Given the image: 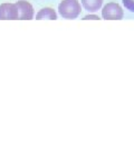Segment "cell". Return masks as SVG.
Segmentation results:
<instances>
[{"label": "cell", "mask_w": 134, "mask_h": 151, "mask_svg": "<svg viewBox=\"0 0 134 151\" xmlns=\"http://www.w3.org/2000/svg\"><path fill=\"white\" fill-rule=\"evenodd\" d=\"M123 1L124 7L128 9V10L134 12V0H122Z\"/></svg>", "instance_id": "obj_7"}, {"label": "cell", "mask_w": 134, "mask_h": 151, "mask_svg": "<svg viewBox=\"0 0 134 151\" xmlns=\"http://www.w3.org/2000/svg\"><path fill=\"white\" fill-rule=\"evenodd\" d=\"M124 16V12L122 7L115 4V2H110L104 6L102 10V17L106 20H120Z\"/></svg>", "instance_id": "obj_2"}, {"label": "cell", "mask_w": 134, "mask_h": 151, "mask_svg": "<svg viewBox=\"0 0 134 151\" xmlns=\"http://www.w3.org/2000/svg\"><path fill=\"white\" fill-rule=\"evenodd\" d=\"M36 19H49V20H55L57 19V14L53 8H43L38 11L36 15Z\"/></svg>", "instance_id": "obj_6"}, {"label": "cell", "mask_w": 134, "mask_h": 151, "mask_svg": "<svg viewBox=\"0 0 134 151\" xmlns=\"http://www.w3.org/2000/svg\"><path fill=\"white\" fill-rule=\"evenodd\" d=\"M19 10V19L21 20H30L34 17V8L28 1H17L16 2Z\"/></svg>", "instance_id": "obj_4"}, {"label": "cell", "mask_w": 134, "mask_h": 151, "mask_svg": "<svg viewBox=\"0 0 134 151\" xmlns=\"http://www.w3.org/2000/svg\"><path fill=\"white\" fill-rule=\"evenodd\" d=\"M58 12L65 19H76L80 14L78 0H63L58 6Z\"/></svg>", "instance_id": "obj_1"}, {"label": "cell", "mask_w": 134, "mask_h": 151, "mask_svg": "<svg viewBox=\"0 0 134 151\" xmlns=\"http://www.w3.org/2000/svg\"><path fill=\"white\" fill-rule=\"evenodd\" d=\"M0 19L2 20H16L19 19V10L16 4H2L0 5Z\"/></svg>", "instance_id": "obj_3"}, {"label": "cell", "mask_w": 134, "mask_h": 151, "mask_svg": "<svg viewBox=\"0 0 134 151\" xmlns=\"http://www.w3.org/2000/svg\"><path fill=\"white\" fill-rule=\"evenodd\" d=\"M84 20H88V19H94V20H98L100 19V17L96 16V15H87V16H85L84 18H83Z\"/></svg>", "instance_id": "obj_8"}, {"label": "cell", "mask_w": 134, "mask_h": 151, "mask_svg": "<svg viewBox=\"0 0 134 151\" xmlns=\"http://www.w3.org/2000/svg\"><path fill=\"white\" fill-rule=\"evenodd\" d=\"M82 5L87 11L95 12L101 9L103 5V0H82Z\"/></svg>", "instance_id": "obj_5"}]
</instances>
